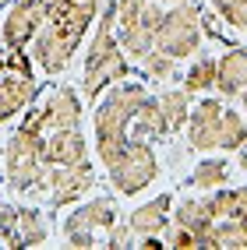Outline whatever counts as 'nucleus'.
<instances>
[{"label": "nucleus", "mask_w": 247, "mask_h": 250, "mask_svg": "<svg viewBox=\"0 0 247 250\" xmlns=\"http://www.w3.org/2000/svg\"><path fill=\"white\" fill-rule=\"evenodd\" d=\"M184 88L191 95L216 88V57H198L191 67H187V74H184Z\"/></svg>", "instance_id": "a878e982"}, {"label": "nucleus", "mask_w": 247, "mask_h": 250, "mask_svg": "<svg viewBox=\"0 0 247 250\" xmlns=\"http://www.w3.org/2000/svg\"><path fill=\"white\" fill-rule=\"evenodd\" d=\"M49 21V4L46 0H18L7 7L4 21H0V42L4 49H28L36 32Z\"/></svg>", "instance_id": "6e6552de"}, {"label": "nucleus", "mask_w": 247, "mask_h": 250, "mask_svg": "<svg viewBox=\"0 0 247 250\" xmlns=\"http://www.w3.org/2000/svg\"><path fill=\"white\" fill-rule=\"evenodd\" d=\"M170 134H173V127H170L166 113H162V106H159V95H148L145 103L138 106L135 120H131V138L162 141V138H170Z\"/></svg>", "instance_id": "f3484780"}, {"label": "nucleus", "mask_w": 247, "mask_h": 250, "mask_svg": "<svg viewBox=\"0 0 247 250\" xmlns=\"http://www.w3.org/2000/svg\"><path fill=\"white\" fill-rule=\"evenodd\" d=\"M170 222H173V226H184V229H191L194 236H198V250H202L205 232L212 229V215L205 211L202 197H184L180 205H173V208H170Z\"/></svg>", "instance_id": "aec40b11"}, {"label": "nucleus", "mask_w": 247, "mask_h": 250, "mask_svg": "<svg viewBox=\"0 0 247 250\" xmlns=\"http://www.w3.org/2000/svg\"><path fill=\"white\" fill-rule=\"evenodd\" d=\"M247 88V46H229L216 60V92L223 99H240Z\"/></svg>", "instance_id": "ddd939ff"}, {"label": "nucleus", "mask_w": 247, "mask_h": 250, "mask_svg": "<svg viewBox=\"0 0 247 250\" xmlns=\"http://www.w3.org/2000/svg\"><path fill=\"white\" fill-rule=\"evenodd\" d=\"M152 95L138 81H117L110 85L103 99H95V113H92V130H95V155L103 162V169L120 155V148L131 141V120H135L138 106Z\"/></svg>", "instance_id": "f03ea898"}, {"label": "nucleus", "mask_w": 247, "mask_h": 250, "mask_svg": "<svg viewBox=\"0 0 247 250\" xmlns=\"http://www.w3.org/2000/svg\"><path fill=\"white\" fill-rule=\"evenodd\" d=\"M237 166H240V169H247V141L237 148Z\"/></svg>", "instance_id": "72a5a7b5"}, {"label": "nucleus", "mask_w": 247, "mask_h": 250, "mask_svg": "<svg viewBox=\"0 0 247 250\" xmlns=\"http://www.w3.org/2000/svg\"><path fill=\"white\" fill-rule=\"evenodd\" d=\"M202 250H247V222L244 219H219L205 232Z\"/></svg>", "instance_id": "6ab92c4d"}, {"label": "nucleus", "mask_w": 247, "mask_h": 250, "mask_svg": "<svg viewBox=\"0 0 247 250\" xmlns=\"http://www.w3.org/2000/svg\"><path fill=\"white\" fill-rule=\"evenodd\" d=\"M145 4H148V0H117V28L138 21V14H141Z\"/></svg>", "instance_id": "c756f323"}, {"label": "nucleus", "mask_w": 247, "mask_h": 250, "mask_svg": "<svg viewBox=\"0 0 247 250\" xmlns=\"http://www.w3.org/2000/svg\"><path fill=\"white\" fill-rule=\"evenodd\" d=\"M247 141V116L240 109H223V124H219V148L223 152H237Z\"/></svg>", "instance_id": "393cba45"}, {"label": "nucleus", "mask_w": 247, "mask_h": 250, "mask_svg": "<svg viewBox=\"0 0 247 250\" xmlns=\"http://www.w3.org/2000/svg\"><path fill=\"white\" fill-rule=\"evenodd\" d=\"M226 180H229V162H226V159H205V162H198V166H194V173H191V187L208 194V190L223 187Z\"/></svg>", "instance_id": "5701e85b"}, {"label": "nucleus", "mask_w": 247, "mask_h": 250, "mask_svg": "<svg viewBox=\"0 0 247 250\" xmlns=\"http://www.w3.org/2000/svg\"><path fill=\"white\" fill-rule=\"evenodd\" d=\"M49 240V222L46 215L36 205H14V232L7 247L14 250H25V247H43Z\"/></svg>", "instance_id": "4468645a"}, {"label": "nucleus", "mask_w": 247, "mask_h": 250, "mask_svg": "<svg viewBox=\"0 0 247 250\" xmlns=\"http://www.w3.org/2000/svg\"><path fill=\"white\" fill-rule=\"evenodd\" d=\"M117 222V205L113 197H92V201L78 205L67 219H64V243L74 250H92L99 247L95 232H106Z\"/></svg>", "instance_id": "39448f33"}, {"label": "nucleus", "mask_w": 247, "mask_h": 250, "mask_svg": "<svg viewBox=\"0 0 247 250\" xmlns=\"http://www.w3.org/2000/svg\"><path fill=\"white\" fill-rule=\"evenodd\" d=\"M131 63L120 49L117 39V0H106L95 14V36L85 49V63H81V99L95 103L110 85H117L131 74Z\"/></svg>", "instance_id": "f257e3e1"}, {"label": "nucleus", "mask_w": 247, "mask_h": 250, "mask_svg": "<svg viewBox=\"0 0 247 250\" xmlns=\"http://www.w3.org/2000/svg\"><path fill=\"white\" fill-rule=\"evenodd\" d=\"M36 99H39V81L36 78L0 67V127L7 120H14L18 113H25Z\"/></svg>", "instance_id": "9b49d317"}, {"label": "nucleus", "mask_w": 247, "mask_h": 250, "mask_svg": "<svg viewBox=\"0 0 247 250\" xmlns=\"http://www.w3.org/2000/svg\"><path fill=\"white\" fill-rule=\"evenodd\" d=\"M219 124H223V103L219 99H198L191 103L184 134H187V148L191 152H216L219 148Z\"/></svg>", "instance_id": "1a4fd4ad"}, {"label": "nucleus", "mask_w": 247, "mask_h": 250, "mask_svg": "<svg viewBox=\"0 0 247 250\" xmlns=\"http://www.w3.org/2000/svg\"><path fill=\"white\" fill-rule=\"evenodd\" d=\"M135 247H145V250H156V247H162V240H159V236H138V240H135Z\"/></svg>", "instance_id": "473e14b6"}, {"label": "nucleus", "mask_w": 247, "mask_h": 250, "mask_svg": "<svg viewBox=\"0 0 247 250\" xmlns=\"http://www.w3.org/2000/svg\"><path fill=\"white\" fill-rule=\"evenodd\" d=\"M212 7H216V14H223V11H229V7H237V4H247V0H208Z\"/></svg>", "instance_id": "2f4dec72"}, {"label": "nucleus", "mask_w": 247, "mask_h": 250, "mask_svg": "<svg viewBox=\"0 0 247 250\" xmlns=\"http://www.w3.org/2000/svg\"><path fill=\"white\" fill-rule=\"evenodd\" d=\"M138 67L145 71L148 81H156V85H170V81H177V74H180L177 60H173L170 53H162V49H156V46L138 60Z\"/></svg>", "instance_id": "412c9836"}, {"label": "nucleus", "mask_w": 247, "mask_h": 250, "mask_svg": "<svg viewBox=\"0 0 247 250\" xmlns=\"http://www.w3.org/2000/svg\"><path fill=\"white\" fill-rule=\"evenodd\" d=\"M49 4V21L71 28L78 39H85V32L95 25L99 0H46Z\"/></svg>", "instance_id": "2eb2a0df"}, {"label": "nucleus", "mask_w": 247, "mask_h": 250, "mask_svg": "<svg viewBox=\"0 0 247 250\" xmlns=\"http://www.w3.org/2000/svg\"><path fill=\"white\" fill-rule=\"evenodd\" d=\"M85 159H89V138L81 134V127H60L46 134V145H43L46 166H74Z\"/></svg>", "instance_id": "f8f14e48"}, {"label": "nucleus", "mask_w": 247, "mask_h": 250, "mask_svg": "<svg viewBox=\"0 0 247 250\" xmlns=\"http://www.w3.org/2000/svg\"><path fill=\"white\" fill-rule=\"evenodd\" d=\"M78 46H81V39L74 36L71 28L57 25V21H46L36 32V39L28 42L32 63H36L43 74H64V71H67V63L74 60V49Z\"/></svg>", "instance_id": "423d86ee"}, {"label": "nucleus", "mask_w": 247, "mask_h": 250, "mask_svg": "<svg viewBox=\"0 0 247 250\" xmlns=\"http://www.w3.org/2000/svg\"><path fill=\"white\" fill-rule=\"evenodd\" d=\"M162 4H180V0H162Z\"/></svg>", "instance_id": "e433bc0d"}, {"label": "nucleus", "mask_w": 247, "mask_h": 250, "mask_svg": "<svg viewBox=\"0 0 247 250\" xmlns=\"http://www.w3.org/2000/svg\"><path fill=\"white\" fill-rule=\"evenodd\" d=\"M170 208H173V194H159L131 211L127 226L135 229V236H159L170 226Z\"/></svg>", "instance_id": "dca6fc26"}, {"label": "nucleus", "mask_w": 247, "mask_h": 250, "mask_svg": "<svg viewBox=\"0 0 247 250\" xmlns=\"http://www.w3.org/2000/svg\"><path fill=\"white\" fill-rule=\"evenodd\" d=\"M0 67H4V42H0Z\"/></svg>", "instance_id": "c9c22d12"}, {"label": "nucleus", "mask_w": 247, "mask_h": 250, "mask_svg": "<svg viewBox=\"0 0 247 250\" xmlns=\"http://www.w3.org/2000/svg\"><path fill=\"white\" fill-rule=\"evenodd\" d=\"M191 103H194V95L180 85V88H166V92H159V106L162 113H166V120L173 130H180L187 124V113H191Z\"/></svg>", "instance_id": "4be33fe9"}, {"label": "nucleus", "mask_w": 247, "mask_h": 250, "mask_svg": "<svg viewBox=\"0 0 247 250\" xmlns=\"http://www.w3.org/2000/svg\"><path fill=\"white\" fill-rule=\"evenodd\" d=\"M202 205L205 211L212 215V222H219V219H244L247 222V183L244 187H216V190H208V197H202Z\"/></svg>", "instance_id": "a211bd4d"}, {"label": "nucleus", "mask_w": 247, "mask_h": 250, "mask_svg": "<svg viewBox=\"0 0 247 250\" xmlns=\"http://www.w3.org/2000/svg\"><path fill=\"white\" fill-rule=\"evenodd\" d=\"M162 14H166V7H159V0H148V4L141 7V14H138V25L152 36V42H156V32H159V25H162Z\"/></svg>", "instance_id": "c85d7f7f"}, {"label": "nucleus", "mask_w": 247, "mask_h": 250, "mask_svg": "<svg viewBox=\"0 0 247 250\" xmlns=\"http://www.w3.org/2000/svg\"><path fill=\"white\" fill-rule=\"evenodd\" d=\"M43 130H60V127H81V113H85V99H81V88L74 85H60L46 95V103L36 106Z\"/></svg>", "instance_id": "9d476101"}, {"label": "nucleus", "mask_w": 247, "mask_h": 250, "mask_svg": "<svg viewBox=\"0 0 247 250\" xmlns=\"http://www.w3.org/2000/svg\"><path fill=\"white\" fill-rule=\"evenodd\" d=\"M0 4H4V0H0Z\"/></svg>", "instance_id": "4c0bfd02"}, {"label": "nucleus", "mask_w": 247, "mask_h": 250, "mask_svg": "<svg viewBox=\"0 0 247 250\" xmlns=\"http://www.w3.org/2000/svg\"><path fill=\"white\" fill-rule=\"evenodd\" d=\"M240 99H244V116H247V88L240 92Z\"/></svg>", "instance_id": "f704fd0d"}, {"label": "nucleus", "mask_w": 247, "mask_h": 250, "mask_svg": "<svg viewBox=\"0 0 247 250\" xmlns=\"http://www.w3.org/2000/svg\"><path fill=\"white\" fill-rule=\"evenodd\" d=\"M117 39H120V49H124V57L131 60V63H138L148 49H152L156 42H152V36L138 25V21H131V25H120L117 28Z\"/></svg>", "instance_id": "b1692460"}, {"label": "nucleus", "mask_w": 247, "mask_h": 250, "mask_svg": "<svg viewBox=\"0 0 247 250\" xmlns=\"http://www.w3.org/2000/svg\"><path fill=\"white\" fill-rule=\"evenodd\" d=\"M162 232H166L162 247H173V250H198V236H194L191 229H184V226H166Z\"/></svg>", "instance_id": "cd10ccee"}, {"label": "nucleus", "mask_w": 247, "mask_h": 250, "mask_svg": "<svg viewBox=\"0 0 247 250\" xmlns=\"http://www.w3.org/2000/svg\"><path fill=\"white\" fill-rule=\"evenodd\" d=\"M135 240H138L135 229H131L127 222H120V219L106 229V247H110V250H131V247H135Z\"/></svg>", "instance_id": "bb28decb"}, {"label": "nucleus", "mask_w": 247, "mask_h": 250, "mask_svg": "<svg viewBox=\"0 0 247 250\" xmlns=\"http://www.w3.org/2000/svg\"><path fill=\"white\" fill-rule=\"evenodd\" d=\"M202 42H205V32H202V7H198L194 0L170 4L166 14H162L159 32H156V49L170 53L173 60H187V57H198Z\"/></svg>", "instance_id": "7ed1b4c3"}, {"label": "nucleus", "mask_w": 247, "mask_h": 250, "mask_svg": "<svg viewBox=\"0 0 247 250\" xmlns=\"http://www.w3.org/2000/svg\"><path fill=\"white\" fill-rule=\"evenodd\" d=\"M106 176L113 183V190L124 194V197H135V194L148 190L159 176V155H156L152 141L131 138L120 148V155L106 166Z\"/></svg>", "instance_id": "20e7f679"}, {"label": "nucleus", "mask_w": 247, "mask_h": 250, "mask_svg": "<svg viewBox=\"0 0 247 250\" xmlns=\"http://www.w3.org/2000/svg\"><path fill=\"white\" fill-rule=\"evenodd\" d=\"M95 169L92 162H74V166H49L46 173V197H49V208H67L78 205L81 197H89L95 190Z\"/></svg>", "instance_id": "0eeeda50"}, {"label": "nucleus", "mask_w": 247, "mask_h": 250, "mask_svg": "<svg viewBox=\"0 0 247 250\" xmlns=\"http://www.w3.org/2000/svg\"><path fill=\"white\" fill-rule=\"evenodd\" d=\"M219 18L233 28V32H247V4H237V7H229V11H223Z\"/></svg>", "instance_id": "7c9ffc66"}]
</instances>
